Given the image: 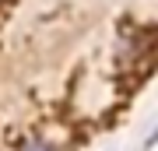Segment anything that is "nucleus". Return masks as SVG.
I'll list each match as a JSON object with an SVG mask.
<instances>
[{"label":"nucleus","mask_w":158,"mask_h":151,"mask_svg":"<svg viewBox=\"0 0 158 151\" xmlns=\"http://www.w3.org/2000/svg\"><path fill=\"white\" fill-rule=\"evenodd\" d=\"M21 151H53V148L42 144V141H28V144H21Z\"/></svg>","instance_id":"f257e3e1"}]
</instances>
